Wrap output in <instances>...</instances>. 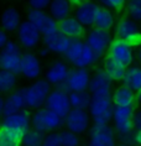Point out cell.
<instances>
[{"label":"cell","instance_id":"obj_1","mask_svg":"<svg viewBox=\"0 0 141 146\" xmlns=\"http://www.w3.org/2000/svg\"><path fill=\"white\" fill-rule=\"evenodd\" d=\"M63 56L68 63L78 68H88L95 63L99 58L97 53L88 46V43L82 41L81 38L72 40L70 47Z\"/></svg>","mask_w":141,"mask_h":146},{"label":"cell","instance_id":"obj_2","mask_svg":"<svg viewBox=\"0 0 141 146\" xmlns=\"http://www.w3.org/2000/svg\"><path fill=\"white\" fill-rule=\"evenodd\" d=\"M114 103L111 94H92L88 111L93 124H111Z\"/></svg>","mask_w":141,"mask_h":146},{"label":"cell","instance_id":"obj_3","mask_svg":"<svg viewBox=\"0 0 141 146\" xmlns=\"http://www.w3.org/2000/svg\"><path fill=\"white\" fill-rule=\"evenodd\" d=\"M64 126V120L61 115L48 108H38L31 115V127L41 131L43 134L58 131Z\"/></svg>","mask_w":141,"mask_h":146},{"label":"cell","instance_id":"obj_4","mask_svg":"<svg viewBox=\"0 0 141 146\" xmlns=\"http://www.w3.org/2000/svg\"><path fill=\"white\" fill-rule=\"evenodd\" d=\"M51 90H52V84L48 81H46L45 78L36 79L28 87L23 88L26 109H34V110H36L38 108L45 107L46 99Z\"/></svg>","mask_w":141,"mask_h":146},{"label":"cell","instance_id":"obj_5","mask_svg":"<svg viewBox=\"0 0 141 146\" xmlns=\"http://www.w3.org/2000/svg\"><path fill=\"white\" fill-rule=\"evenodd\" d=\"M0 127L21 141V139L27 130L31 129V114L26 109L17 111L15 114L6 115L0 123Z\"/></svg>","mask_w":141,"mask_h":146},{"label":"cell","instance_id":"obj_6","mask_svg":"<svg viewBox=\"0 0 141 146\" xmlns=\"http://www.w3.org/2000/svg\"><path fill=\"white\" fill-rule=\"evenodd\" d=\"M117 134L111 124H92L88 131V146H118Z\"/></svg>","mask_w":141,"mask_h":146},{"label":"cell","instance_id":"obj_7","mask_svg":"<svg viewBox=\"0 0 141 146\" xmlns=\"http://www.w3.org/2000/svg\"><path fill=\"white\" fill-rule=\"evenodd\" d=\"M134 111H135V107H118V105H114L111 125L115 130L117 137L135 133L132 123Z\"/></svg>","mask_w":141,"mask_h":146},{"label":"cell","instance_id":"obj_8","mask_svg":"<svg viewBox=\"0 0 141 146\" xmlns=\"http://www.w3.org/2000/svg\"><path fill=\"white\" fill-rule=\"evenodd\" d=\"M64 129L72 131L77 135L87 134L93 124L92 116L85 109H71L70 113L63 118Z\"/></svg>","mask_w":141,"mask_h":146},{"label":"cell","instance_id":"obj_9","mask_svg":"<svg viewBox=\"0 0 141 146\" xmlns=\"http://www.w3.org/2000/svg\"><path fill=\"white\" fill-rule=\"evenodd\" d=\"M21 56L23 52L20 43L9 40L4 48L0 50V68L10 71L15 74H20Z\"/></svg>","mask_w":141,"mask_h":146},{"label":"cell","instance_id":"obj_10","mask_svg":"<svg viewBox=\"0 0 141 146\" xmlns=\"http://www.w3.org/2000/svg\"><path fill=\"white\" fill-rule=\"evenodd\" d=\"M90 77H92V74L88 71V68L73 67L72 69H70L66 81L63 82V84L60 86V88L64 89L68 93L88 90Z\"/></svg>","mask_w":141,"mask_h":146},{"label":"cell","instance_id":"obj_11","mask_svg":"<svg viewBox=\"0 0 141 146\" xmlns=\"http://www.w3.org/2000/svg\"><path fill=\"white\" fill-rule=\"evenodd\" d=\"M45 107L64 118L72 109L70 102V93L60 88V87H56L55 89H52L50 92L48 97L46 99Z\"/></svg>","mask_w":141,"mask_h":146},{"label":"cell","instance_id":"obj_12","mask_svg":"<svg viewBox=\"0 0 141 146\" xmlns=\"http://www.w3.org/2000/svg\"><path fill=\"white\" fill-rule=\"evenodd\" d=\"M16 37L21 47L26 50H32L38 46L40 41L42 40V34L32 23L25 20L21 21L19 29L16 30Z\"/></svg>","mask_w":141,"mask_h":146},{"label":"cell","instance_id":"obj_13","mask_svg":"<svg viewBox=\"0 0 141 146\" xmlns=\"http://www.w3.org/2000/svg\"><path fill=\"white\" fill-rule=\"evenodd\" d=\"M108 57L120 62L125 67H129L132 64L134 58H135L134 47L130 42L117 37L111 41L109 48H108Z\"/></svg>","mask_w":141,"mask_h":146},{"label":"cell","instance_id":"obj_14","mask_svg":"<svg viewBox=\"0 0 141 146\" xmlns=\"http://www.w3.org/2000/svg\"><path fill=\"white\" fill-rule=\"evenodd\" d=\"M117 37L124 41L130 42L131 45L141 43V31L137 25V21L131 17H121L115 25Z\"/></svg>","mask_w":141,"mask_h":146},{"label":"cell","instance_id":"obj_15","mask_svg":"<svg viewBox=\"0 0 141 146\" xmlns=\"http://www.w3.org/2000/svg\"><path fill=\"white\" fill-rule=\"evenodd\" d=\"M111 41H113V37H111L110 32L108 30H102V29L98 27L92 29L88 32L85 38V42L97 53L98 57H102L103 54L108 52V48H109Z\"/></svg>","mask_w":141,"mask_h":146},{"label":"cell","instance_id":"obj_16","mask_svg":"<svg viewBox=\"0 0 141 146\" xmlns=\"http://www.w3.org/2000/svg\"><path fill=\"white\" fill-rule=\"evenodd\" d=\"M27 20L38 29L42 36L58 30V21L55 20L50 14L45 13L43 10L30 9V11L27 13Z\"/></svg>","mask_w":141,"mask_h":146},{"label":"cell","instance_id":"obj_17","mask_svg":"<svg viewBox=\"0 0 141 146\" xmlns=\"http://www.w3.org/2000/svg\"><path fill=\"white\" fill-rule=\"evenodd\" d=\"M20 74L28 81H36L42 74V63L37 54L25 52L21 56Z\"/></svg>","mask_w":141,"mask_h":146},{"label":"cell","instance_id":"obj_18","mask_svg":"<svg viewBox=\"0 0 141 146\" xmlns=\"http://www.w3.org/2000/svg\"><path fill=\"white\" fill-rule=\"evenodd\" d=\"M113 79L103 68L97 69L90 77L88 90L90 94H111L113 92Z\"/></svg>","mask_w":141,"mask_h":146},{"label":"cell","instance_id":"obj_19","mask_svg":"<svg viewBox=\"0 0 141 146\" xmlns=\"http://www.w3.org/2000/svg\"><path fill=\"white\" fill-rule=\"evenodd\" d=\"M42 42H43V46H46L52 53L64 54L71 45L72 38L62 34L60 30H57L55 32H51V34L43 35Z\"/></svg>","mask_w":141,"mask_h":146},{"label":"cell","instance_id":"obj_20","mask_svg":"<svg viewBox=\"0 0 141 146\" xmlns=\"http://www.w3.org/2000/svg\"><path fill=\"white\" fill-rule=\"evenodd\" d=\"M70 67L64 61L56 60L53 61L51 64L48 66V68L46 69L45 73V79L48 81L52 86L60 87L63 84V82L66 81L68 73H70Z\"/></svg>","mask_w":141,"mask_h":146},{"label":"cell","instance_id":"obj_21","mask_svg":"<svg viewBox=\"0 0 141 146\" xmlns=\"http://www.w3.org/2000/svg\"><path fill=\"white\" fill-rule=\"evenodd\" d=\"M98 9H99L98 4H95L94 1H90V0H85V1L77 5V9L74 11V17L84 27L93 26L94 20H95V15L98 13Z\"/></svg>","mask_w":141,"mask_h":146},{"label":"cell","instance_id":"obj_22","mask_svg":"<svg viewBox=\"0 0 141 146\" xmlns=\"http://www.w3.org/2000/svg\"><path fill=\"white\" fill-rule=\"evenodd\" d=\"M111 98L114 105L118 107H135L136 104V92L125 84L117 87L111 92Z\"/></svg>","mask_w":141,"mask_h":146},{"label":"cell","instance_id":"obj_23","mask_svg":"<svg viewBox=\"0 0 141 146\" xmlns=\"http://www.w3.org/2000/svg\"><path fill=\"white\" fill-rule=\"evenodd\" d=\"M58 30L72 40L81 38L84 35V26L74 16H68L58 23Z\"/></svg>","mask_w":141,"mask_h":146},{"label":"cell","instance_id":"obj_24","mask_svg":"<svg viewBox=\"0 0 141 146\" xmlns=\"http://www.w3.org/2000/svg\"><path fill=\"white\" fill-rule=\"evenodd\" d=\"M26 109L25 104V98L23 93V88L15 89L9 94L8 98H5V105H4V116L15 114L17 111H21Z\"/></svg>","mask_w":141,"mask_h":146},{"label":"cell","instance_id":"obj_25","mask_svg":"<svg viewBox=\"0 0 141 146\" xmlns=\"http://www.w3.org/2000/svg\"><path fill=\"white\" fill-rule=\"evenodd\" d=\"M0 24H1L3 30L6 32H14L19 29L21 24L20 13L15 8H8L4 10L0 17Z\"/></svg>","mask_w":141,"mask_h":146},{"label":"cell","instance_id":"obj_26","mask_svg":"<svg viewBox=\"0 0 141 146\" xmlns=\"http://www.w3.org/2000/svg\"><path fill=\"white\" fill-rule=\"evenodd\" d=\"M115 26V16L113 11L107 6H99L94 20V27L110 31Z\"/></svg>","mask_w":141,"mask_h":146},{"label":"cell","instance_id":"obj_27","mask_svg":"<svg viewBox=\"0 0 141 146\" xmlns=\"http://www.w3.org/2000/svg\"><path fill=\"white\" fill-rule=\"evenodd\" d=\"M48 11L50 15L60 23L61 20L71 16L72 4L68 0H51V4L48 6Z\"/></svg>","mask_w":141,"mask_h":146},{"label":"cell","instance_id":"obj_28","mask_svg":"<svg viewBox=\"0 0 141 146\" xmlns=\"http://www.w3.org/2000/svg\"><path fill=\"white\" fill-rule=\"evenodd\" d=\"M126 68L128 67H125L120 62L115 61L108 56L105 60H104V63H103V69L108 73V76H109L114 82L122 81V78H124V76H125V72H126Z\"/></svg>","mask_w":141,"mask_h":146},{"label":"cell","instance_id":"obj_29","mask_svg":"<svg viewBox=\"0 0 141 146\" xmlns=\"http://www.w3.org/2000/svg\"><path fill=\"white\" fill-rule=\"evenodd\" d=\"M122 84L131 88L134 92L141 89V67L140 66H129L126 68L125 76L122 78Z\"/></svg>","mask_w":141,"mask_h":146},{"label":"cell","instance_id":"obj_30","mask_svg":"<svg viewBox=\"0 0 141 146\" xmlns=\"http://www.w3.org/2000/svg\"><path fill=\"white\" fill-rule=\"evenodd\" d=\"M17 74L0 68V94H10L17 84Z\"/></svg>","mask_w":141,"mask_h":146},{"label":"cell","instance_id":"obj_31","mask_svg":"<svg viewBox=\"0 0 141 146\" xmlns=\"http://www.w3.org/2000/svg\"><path fill=\"white\" fill-rule=\"evenodd\" d=\"M90 100H92V94L89 90L70 93V102L72 109H85V110H88Z\"/></svg>","mask_w":141,"mask_h":146},{"label":"cell","instance_id":"obj_32","mask_svg":"<svg viewBox=\"0 0 141 146\" xmlns=\"http://www.w3.org/2000/svg\"><path fill=\"white\" fill-rule=\"evenodd\" d=\"M45 139V134L31 127L21 139V146H41Z\"/></svg>","mask_w":141,"mask_h":146},{"label":"cell","instance_id":"obj_33","mask_svg":"<svg viewBox=\"0 0 141 146\" xmlns=\"http://www.w3.org/2000/svg\"><path fill=\"white\" fill-rule=\"evenodd\" d=\"M60 137L62 146H81V137L79 135L64 129L60 130Z\"/></svg>","mask_w":141,"mask_h":146},{"label":"cell","instance_id":"obj_34","mask_svg":"<svg viewBox=\"0 0 141 146\" xmlns=\"http://www.w3.org/2000/svg\"><path fill=\"white\" fill-rule=\"evenodd\" d=\"M128 15L135 21H141V0H129Z\"/></svg>","mask_w":141,"mask_h":146},{"label":"cell","instance_id":"obj_35","mask_svg":"<svg viewBox=\"0 0 141 146\" xmlns=\"http://www.w3.org/2000/svg\"><path fill=\"white\" fill-rule=\"evenodd\" d=\"M0 146H21V141L0 127Z\"/></svg>","mask_w":141,"mask_h":146},{"label":"cell","instance_id":"obj_36","mask_svg":"<svg viewBox=\"0 0 141 146\" xmlns=\"http://www.w3.org/2000/svg\"><path fill=\"white\" fill-rule=\"evenodd\" d=\"M41 146H62L60 137V131H52V133L45 134V139Z\"/></svg>","mask_w":141,"mask_h":146},{"label":"cell","instance_id":"obj_37","mask_svg":"<svg viewBox=\"0 0 141 146\" xmlns=\"http://www.w3.org/2000/svg\"><path fill=\"white\" fill-rule=\"evenodd\" d=\"M51 0H28V6L30 9L36 10H45L50 6Z\"/></svg>","mask_w":141,"mask_h":146},{"label":"cell","instance_id":"obj_38","mask_svg":"<svg viewBox=\"0 0 141 146\" xmlns=\"http://www.w3.org/2000/svg\"><path fill=\"white\" fill-rule=\"evenodd\" d=\"M125 3H126V0H105L103 5L107 6V8H109V9L119 10L125 5Z\"/></svg>","mask_w":141,"mask_h":146},{"label":"cell","instance_id":"obj_39","mask_svg":"<svg viewBox=\"0 0 141 146\" xmlns=\"http://www.w3.org/2000/svg\"><path fill=\"white\" fill-rule=\"evenodd\" d=\"M132 123H134V129L141 130V107L139 109H135V111H134Z\"/></svg>","mask_w":141,"mask_h":146},{"label":"cell","instance_id":"obj_40","mask_svg":"<svg viewBox=\"0 0 141 146\" xmlns=\"http://www.w3.org/2000/svg\"><path fill=\"white\" fill-rule=\"evenodd\" d=\"M9 41V37H8V34H6L5 30L0 29V50L4 48V46L8 43Z\"/></svg>","mask_w":141,"mask_h":146},{"label":"cell","instance_id":"obj_41","mask_svg":"<svg viewBox=\"0 0 141 146\" xmlns=\"http://www.w3.org/2000/svg\"><path fill=\"white\" fill-rule=\"evenodd\" d=\"M50 52H51V51L47 48L46 46H43L42 48L38 50V57H47V56L50 54Z\"/></svg>","mask_w":141,"mask_h":146},{"label":"cell","instance_id":"obj_42","mask_svg":"<svg viewBox=\"0 0 141 146\" xmlns=\"http://www.w3.org/2000/svg\"><path fill=\"white\" fill-rule=\"evenodd\" d=\"M4 105H5V98L0 94V116H4Z\"/></svg>","mask_w":141,"mask_h":146},{"label":"cell","instance_id":"obj_43","mask_svg":"<svg viewBox=\"0 0 141 146\" xmlns=\"http://www.w3.org/2000/svg\"><path fill=\"white\" fill-rule=\"evenodd\" d=\"M135 145L141 146V130H135Z\"/></svg>","mask_w":141,"mask_h":146},{"label":"cell","instance_id":"obj_44","mask_svg":"<svg viewBox=\"0 0 141 146\" xmlns=\"http://www.w3.org/2000/svg\"><path fill=\"white\" fill-rule=\"evenodd\" d=\"M136 104L141 107V89L136 92Z\"/></svg>","mask_w":141,"mask_h":146},{"label":"cell","instance_id":"obj_45","mask_svg":"<svg viewBox=\"0 0 141 146\" xmlns=\"http://www.w3.org/2000/svg\"><path fill=\"white\" fill-rule=\"evenodd\" d=\"M68 1H70L72 5H75V6H77V5H79V4H81V3L85 1V0H68Z\"/></svg>","mask_w":141,"mask_h":146},{"label":"cell","instance_id":"obj_46","mask_svg":"<svg viewBox=\"0 0 141 146\" xmlns=\"http://www.w3.org/2000/svg\"><path fill=\"white\" fill-rule=\"evenodd\" d=\"M136 57H137V60H139V62L141 63V43L139 45V48H137V52H136Z\"/></svg>","mask_w":141,"mask_h":146},{"label":"cell","instance_id":"obj_47","mask_svg":"<svg viewBox=\"0 0 141 146\" xmlns=\"http://www.w3.org/2000/svg\"><path fill=\"white\" fill-rule=\"evenodd\" d=\"M118 146H129V145H124V144H119Z\"/></svg>","mask_w":141,"mask_h":146},{"label":"cell","instance_id":"obj_48","mask_svg":"<svg viewBox=\"0 0 141 146\" xmlns=\"http://www.w3.org/2000/svg\"><path fill=\"white\" fill-rule=\"evenodd\" d=\"M100 3H102V4H104V1H105V0H99Z\"/></svg>","mask_w":141,"mask_h":146}]
</instances>
